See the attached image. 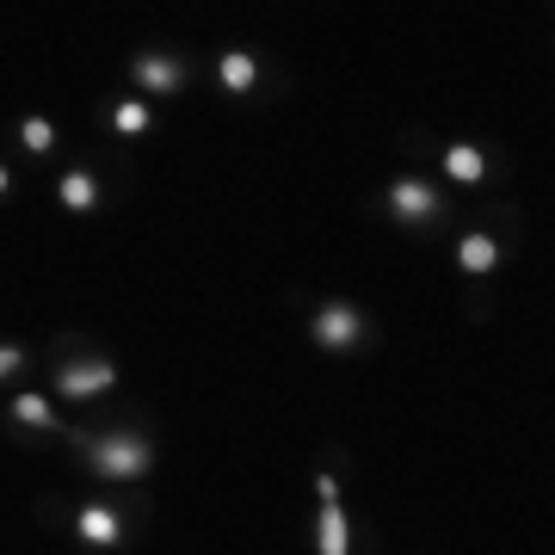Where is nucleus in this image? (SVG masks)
Returning a JSON list of instances; mask_svg holds the SVG:
<instances>
[{
	"instance_id": "f03ea898",
	"label": "nucleus",
	"mask_w": 555,
	"mask_h": 555,
	"mask_svg": "<svg viewBox=\"0 0 555 555\" xmlns=\"http://www.w3.org/2000/svg\"><path fill=\"white\" fill-rule=\"evenodd\" d=\"M309 334H315L321 352H352L358 339H364V309H352V302H321L315 315H309Z\"/></svg>"
},
{
	"instance_id": "6e6552de",
	"label": "nucleus",
	"mask_w": 555,
	"mask_h": 555,
	"mask_svg": "<svg viewBox=\"0 0 555 555\" xmlns=\"http://www.w3.org/2000/svg\"><path fill=\"white\" fill-rule=\"evenodd\" d=\"M456 266H463V272H494L500 266V241L494 235H463L456 241Z\"/></svg>"
},
{
	"instance_id": "dca6fc26",
	"label": "nucleus",
	"mask_w": 555,
	"mask_h": 555,
	"mask_svg": "<svg viewBox=\"0 0 555 555\" xmlns=\"http://www.w3.org/2000/svg\"><path fill=\"white\" fill-rule=\"evenodd\" d=\"M7 185H13V173H7V167H0V198H7Z\"/></svg>"
},
{
	"instance_id": "f257e3e1",
	"label": "nucleus",
	"mask_w": 555,
	"mask_h": 555,
	"mask_svg": "<svg viewBox=\"0 0 555 555\" xmlns=\"http://www.w3.org/2000/svg\"><path fill=\"white\" fill-rule=\"evenodd\" d=\"M87 469L100 481H137L155 469V451H149V438L137 433H105L93 451H87Z\"/></svg>"
},
{
	"instance_id": "20e7f679",
	"label": "nucleus",
	"mask_w": 555,
	"mask_h": 555,
	"mask_svg": "<svg viewBox=\"0 0 555 555\" xmlns=\"http://www.w3.org/2000/svg\"><path fill=\"white\" fill-rule=\"evenodd\" d=\"M438 210H444V198H438L426 179H396L389 185V217L396 222H433Z\"/></svg>"
},
{
	"instance_id": "ddd939ff",
	"label": "nucleus",
	"mask_w": 555,
	"mask_h": 555,
	"mask_svg": "<svg viewBox=\"0 0 555 555\" xmlns=\"http://www.w3.org/2000/svg\"><path fill=\"white\" fill-rule=\"evenodd\" d=\"M112 124H118L124 137H142V130L155 124V112H149L142 100H118V105H112Z\"/></svg>"
},
{
	"instance_id": "7ed1b4c3",
	"label": "nucleus",
	"mask_w": 555,
	"mask_h": 555,
	"mask_svg": "<svg viewBox=\"0 0 555 555\" xmlns=\"http://www.w3.org/2000/svg\"><path fill=\"white\" fill-rule=\"evenodd\" d=\"M112 383H118V364H112V358H75V364L56 371V389L68 401H93V396H105Z\"/></svg>"
},
{
	"instance_id": "2eb2a0df",
	"label": "nucleus",
	"mask_w": 555,
	"mask_h": 555,
	"mask_svg": "<svg viewBox=\"0 0 555 555\" xmlns=\"http://www.w3.org/2000/svg\"><path fill=\"white\" fill-rule=\"evenodd\" d=\"M20 364H25V352H20V346H0V383L13 377V371H20Z\"/></svg>"
},
{
	"instance_id": "0eeeda50",
	"label": "nucleus",
	"mask_w": 555,
	"mask_h": 555,
	"mask_svg": "<svg viewBox=\"0 0 555 555\" xmlns=\"http://www.w3.org/2000/svg\"><path fill=\"white\" fill-rule=\"evenodd\" d=\"M137 80L149 93H179V87H185V68H179L173 56H137Z\"/></svg>"
},
{
	"instance_id": "4468645a",
	"label": "nucleus",
	"mask_w": 555,
	"mask_h": 555,
	"mask_svg": "<svg viewBox=\"0 0 555 555\" xmlns=\"http://www.w3.org/2000/svg\"><path fill=\"white\" fill-rule=\"evenodd\" d=\"M20 137H25V149H31V155H50V149H56V124H50V118H25Z\"/></svg>"
},
{
	"instance_id": "39448f33",
	"label": "nucleus",
	"mask_w": 555,
	"mask_h": 555,
	"mask_svg": "<svg viewBox=\"0 0 555 555\" xmlns=\"http://www.w3.org/2000/svg\"><path fill=\"white\" fill-rule=\"evenodd\" d=\"M75 531L87 537L93 550H118L124 543V518H118V506H100V500H93V506H80L75 513Z\"/></svg>"
},
{
	"instance_id": "1a4fd4ad",
	"label": "nucleus",
	"mask_w": 555,
	"mask_h": 555,
	"mask_svg": "<svg viewBox=\"0 0 555 555\" xmlns=\"http://www.w3.org/2000/svg\"><path fill=\"white\" fill-rule=\"evenodd\" d=\"M444 173H451L456 185H476V179L488 173V160H481V149H469V142H451V149H444Z\"/></svg>"
},
{
	"instance_id": "9b49d317",
	"label": "nucleus",
	"mask_w": 555,
	"mask_h": 555,
	"mask_svg": "<svg viewBox=\"0 0 555 555\" xmlns=\"http://www.w3.org/2000/svg\"><path fill=\"white\" fill-rule=\"evenodd\" d=\"M62 204H68V210H100V185H93L87 167H75V173L62 179Z\"/></svg>"
},
{
	"instance_id": "9d476101",
	"label": "nucleus",
	"mask_w": 555,
	"mask_h": 555,
	"mask_svg": "<svg viewBox=\"0 0 555 555\" xmlns=\"http://www.w3.org/2000/svg\"><path fill=\"white\" fill-rule=\"evenodd\" d=\"M217 80L229 87V93H247V87L259 80V62L247 56V50H229V56L217 62Z\"/></svg>"
},
{
	"instance_id": "f8f14e48",
	"label": "nucleus",
	"mask_w": 555,
	"mask_h": 555,
	"mask_svg": "<svg viewBox=\"0 0 555 555\" xmlns=\"http://www.w3.org/2000/svg\"><path fill=\"white\" fill-rule=\"evenodd\" d=\"M13 420L31 426V433H56V414H50V401H43V396H20V401H13Z\"/></svg>"
},
{
	"instance_id": "423d86ee",
	"label": "nucleus",
	"mask_w": 555,
	"mask_h": 555,
	"mask_svg": "<svg viewBox=\"0 0 555 555\" xmlns=\"http://www.w3.org/2000/svg\"><path fill=\"white\" fill-rule=\"evenodd\" d=\"M315 550L321 555H352V525H346V506H339V500H321Z\"/></svg>"
}]
</instances>
